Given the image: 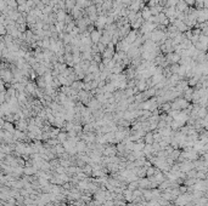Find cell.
<instances>
[{
    "mask_svg": "<svg viewBox=\"0 0 208 206\" xmlns=\"http://www.w3.org/2000/svg\"><path fill=\"white\" fill-rule=\"evenodd\" d=\"M90 41L93 44H98L99 41H100V39H101V32L100 30H91V34H90Z\"/></svg>",
    "mask_w": 208,
    "mask_h": 206,
    "instance_id": "cell-1",
    "label": "cell"
},
{
    "mask_svg": "<svg viewBox=\"0 0 208 206\" xmlns=\"http://www.w3.org/2000/svg\"><path fill=\"white\" fill-rule=\"evenodd\" d=\"M146 143L147 144L153 143V135H152V133H147V135H146Z\"/></svg>",
    "mask_w": 208,
    "mask_h": 206,
    "instance_id": "cell-2",
    "label": "cell"
}]
</instances>
